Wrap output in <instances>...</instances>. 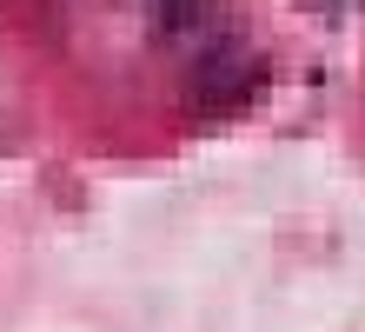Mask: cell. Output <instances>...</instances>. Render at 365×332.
Segmentation results:
<instances>
[]
</instances>
